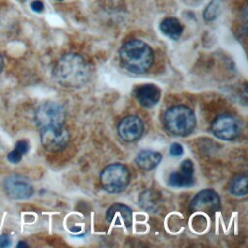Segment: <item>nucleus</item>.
Returning <instances> with one entry per match:
<instances>
[{"instance_id": "obj_1", "label": "nucleus", "mask_w": 248, "mask_h": 248, "mask_svg": "<svg viewBox=\"0 0 248 248\" xmlns=\"http://www.w3.org/2000/svg\"><path fill=\"white\" fill-rule=\"evenodd\" d=\"M53 78L64 87H81L90 78V68L80 55L67 53L61 56L54 66Z\"/></svg>"}, {"instance_id": "obj_2", "label": "nucleus", "mask_w": 248, "mask_h": 248, "mask_svg": "<svg viewBox=\"0 0 248 248\" xmlns=\"http://www.w3.org/2000/svg\"><path fill=\"white\" fill-rule=\"evenodd\" d=\"M122 66L133 74H143L152 65L153 51L140 40H131L122 45L119 49Z\"/></svg>"}, {"instance_id": "obj_3", "label": "nucleus", "mask_w": 248, "mask_h": 248, "mask_svg": "<svg viewBox=\"0 0 248 248\" xmlns=\"http://www.w3.org/2000/svg\"><path fill=\"white\" fill-rule=\"evenodd\" d=\"M164 125L171 135L185 137L194 131L196 116L189 108L185 106H174L165 112Z\"/></svg>"}, {"instance_id": "obj_4", "label": "nucleus", "mask_w": 248, "mask_h": 248, "mask_svg": "<svg viewBox=\"0 0 248 248\" xmlns=\"http://www.w3.org/2000/svg\"><path fill=\"white\" fill-rule=\"evenodd\" d=\"M100 182L107 192L120 193L130 182V172L124 165L112 164L104 169L100 175Z\"/></svg>"}, {"instance_id": "obj_5", "label": "nucleus", "mask_w": 248, "mask_h": 248, "mask_svg": "<svg viewBox=\"0 0 248 248\" xmlns=\"http://www.w3.org/2000/svg\"><path fill=\"white\" fill-rule=\"evenodd\" d=\"M66 112L64 108L55 102H46L38 107L35 111V122L39 129L64 125Z\"/></svg>"}, {"instance_id": "obj_6", "label": "nucleus", "mask_w": 248, "mask_h": 248, "mask_svg": "<svg viewBox=\"0 0 248 248\" xmlns=\"http://www.w3.org/2000/svg\"><path fill=\"white\" fill-rule=\"evenodd\" d=\"M41 142L44 148L50 152L64 149L70 140V135L64 125L48 126L40 129Z\"/></svg>"}, {"instance_id": "obj_7", "label": "nucleus", "mask_w": 248, "mask_h": 248, "mask_svg": "<svg viewBox=\"0 0 248 248\" xmlns=\"http://www.w3.org/2000/svg\"><path fill=\"white\" fill-rule=\"evenodd\" d=\"M3 188L8 197L14 200H25L33 195L34 189L31 182L18 174L7 176L3 182Z\"/></svg>"}, {"instance_id": "obj_8", "label": "nucleus", "mask_w": 248, "mask_h": 248, "mask_svg": "<svg viewBox=\"0 0 248 248\" xmlns=\"http://www.w3.org/2000/svg\"><path fill=\"white\" fill-rule=\"evenodd\" d=\"M211 132L215 137L224 140H232L240 134L238 121L232 115L223 114L215 118L211 124Z\"/></svg>"}, {"instance_id": "obj_9", "label": "nucleus", "mask_w": 248, "mask_h": 248, "mask_svg": "<svg viewBox=\"0 0 248 248\" xmlns=\"http://www.w3.org/2000/svg\"><path fill=\"white\" fill-rule=\"evenodd\" d=\"M143 123L136 115H129L123 118L117 127L119 137L128 142L139 140L143 133Z\"/></svg>"}, {"instance_id": "obj_10", "label": "nucleus", "mask_w": 248, "mask_h": 248, "mask_svg": "<svg viewBox=\"0 0 248 248\" xmlns=\"http://www.w3.org/2000/svg\"><path fill=\"white\" fill-rule=\"evenodd\" d=\"M195 183L194 166L191 160H184L178 171H173L169 175L168 184L174 188L191 187Z\"/></svg>"}, {"instance_id": "obj_11", "label": "nucleus", "mask_w": 248, "mask_h": 248, "mask_svg": "<svg viewBox=\"0 0 248 248\" xmlns=\"http://www.w3.org/2000/svg\"><path fill=\"white\" fill-rule=\"evenodd\" d=\"M220 205V198L218 194L210 189L199 192L191 202V208L195 211L213 212Z\"/></svg>"}, {"instance_id": "obj_12", "label": "nucleus", "mask_w": 248, "mask_h": 248, "mask_svg": "<svg viewBox=\"0 0 248 248\" xmlns=\"http://www.w3.org/2000/svg\"><path fill=\"white\" fill-rule=\"evenodd\" d=\"M132 210L125 204L114 203L106 212V219L112 225L130 227L133 221Z\"/></svg>"}, {"instance_id": "obj_13", "label": "nucleus", "mask_w": 248, "mask_h": 248, "mask_svg": "<svg viewBox=\"0 0 248 248\" xmlns=\"http://www.w3.org/2000/svg\"><path fill=\"white\" fill-rule=\"evenodd\" d=\"M136 98L138 102L145 108L155 106L161 97V91L155 84L147 83L139 86L136 89Z\"/></svg>"}, {"instance_id": "obj_14", "label": "nucleus", "mask_w": 248, "mask_h": 248, "mask_svg": "<svg viewBox=\"0 0 248 248\" xmlns=\"http://www.w3.org/2000/svg\"><path fill=\"white\" fill-rule=\"evenodd\" d=\"M161 160L162 155L159 152L153 150H142L137 155L135 162L139 168L149 170L157 167Z\"/></svg>"}, {"instance_id": "obj_15", "label": "nucleus", "mask_w": 248, "mask_h": 248, "mask_svg": "<svg viewBox=\"0 0 248 248\" xmlns=\"http://www.w3.org/2000/svg\"><path fill=\"white\" fill-rule=\"evenodd\" d=\"M161 32L171 40H177L183 32L181 22L175 17H166L160 23Z\"/></svg>"}, {"instance_id": "obj_16", "label": "nucleus", "mask_w": 248, "mask_h": 248, "mask_svg": "<svg viewBox=\"0 0 248 248\" xmlns=\"http://www.w3.org/2000/svg\"><path fill=\"white\" fill-rule=\"evenodd\" d=\"M230 192L234 196H245L247 194V176L243 174L234 177L230 184Z\"/></svg>"}, {"instance_id": "obj_17", "label": "nucleus", "mask_w": 248, "mask_h": 248, "mask_svg": "<svg viewBox=\"0 0 248 248\" xmlns=\"http://www.w3.org/2000/svg\"><path fill=\"white\" fill-rule=\"evenodd\" d=\"M221 13L220 0H212L203 11V18L206 21H212L218 17Z\"/></svg>"}, {"instance_id": "obj_18", "label": "nucleus", "mask_w": 248, "mask_h": 248, "mask_svg": "<svg viewBox=\"0 0 248 248\" xmlns=\"http://www.w3.org/2000/svg\"><path fill=\"white\" fill-rule=\"evenodd\" d=\"M157 203L158 198L154 192L147 191L140 196V204L145 210H155V208H157Z\"/></svg>"}, {"instance_id": "obj_19", "label": "nucleus", "mask_w": 248, "mask_h": 248, "mask_svg": "<svg viewBox=\"0 0 248 248\" xmlns=\"http://www.w3.org/2000/svg\"><path fill=\"white\" fill-rule=\"evenodd\" d=\"M22 156H23V155H22L17 149L14 148V150H12L11 152H9V154H8V156H7V159H8V161H9L10 163H12V164H17V163H19V162L21 161Z\"/></svg>"}, {"instance_id": "obj_20", "label": "nucleus", "mask_w": 248, "mask_h": 248, "mask_svg": "<svg viewBox=\"0 0 248 248\" xmlns=\"http://www.w3.org/2000/svg\"><path fill=\"white\" fill-rule=\"evenodd\" d=\"M170 154L172 157H178L183 154V147L178 142H173L170 147Z\"/></svg>"}, {"instance_id": "obj_21", "label": "nucleus", "mask_w": 248, "mask_h": 248, "mask_svg": "<svg viewBox=\"0 0 248 248\" xmlns=\"http://www.w3.org/2000/svg\"><path fill=\"white\" fill-rule=\"evenodd\" d=\"M16 149H17L22 155L26 154L29 150V142L28 140H18L16 143V146H15Z\"/></svg>"}, {"instance_id": "obj_22", "label": "nucleus", "mask_w": 248, "mask_h": 248, "mask_svg": "<svg viewBox=\"0 0 248 248\" xmlns=\"http://www.w3.org/2000/svg\"><path fill=\"white\" fill-rule=\"evenodd\" d=\"M31 9L34 12H36V13H40V12H42L44 10V5H43V3L41 1L36 0V1H33L31 3Z\"/></svg>"}, {"instance_id": "obj_23", "label": "nucleus", "mask_w": 248, "mask_h": 248, "mask_svg": "<svg viewBox=\"0 0 248 248\" xmlns=\"http://www.w3.org/2000/svg\"><path fill=\"white\" fill-rule=\"evenodd\" d=\"M11 245V239L6 234L0 235V247H8Z\"/></svg>"}, {"instance_id": "obj_24", "label": "nucleus", "mask_w": 248, "mask_h": 248, "mask_svg": "<svg viewBox=\"0 0 248 248\" xmlns=\"http://www.w3.org/2000/svg\"><path fill=\"white\" fill-rule=\"evenodd\" d=\"M3 68H4V60H3V57H2V55L0 53V73L2 72Z\"/></svg>"}, {"instance_id": "obj_25", "label": "nucleus", "mask_w": 248, "mask_h": 248, "mask_svg": "<svg viewBox=\"0 0 248 248\" xmlns=\"http://www.w3.org/2000/svg\"><path fill=\"white\" fill-rule=\"evenodd\" d=\"M26 246H28V245H27V243H25V242H22V241H21V242H18V243H17V247H26Z\"/></svg>"}, {"instance_id": "obj_26", "label": "nucleus", "mask_w": 248, "mask_h": 248, "mask_svg": "<svg viewBox=\"0 0 248 248\" xmlns=\"http://www.w3.org/2000/svg\"><path fill=\"white\" fill-rule=\"evenodd\" d=\"M57 1H62V0H57Z\"/></svg>"}]
</instances>
